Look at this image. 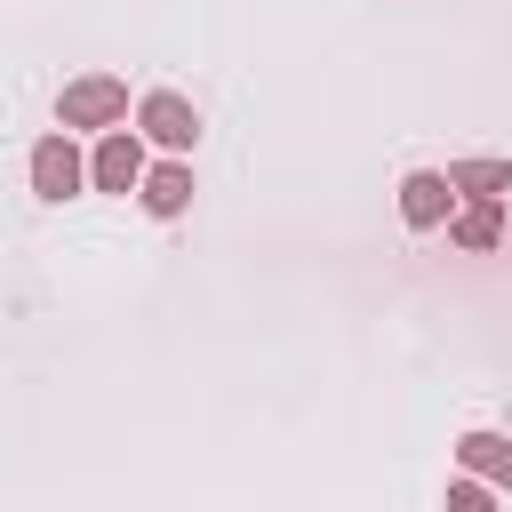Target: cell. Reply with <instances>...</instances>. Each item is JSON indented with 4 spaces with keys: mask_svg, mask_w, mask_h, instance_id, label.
I'll return each instance as SVG.
<instances>
[{
    "mask_svg": "<svg viewBox=\"0 0 512 512\" xmlns=\"http://www.w3.org/2000/svg\"><path fill=\"white\" fill-rule=\"evenodd\" d=\"M144 128H152L160 144H176V152H184V144L200 136V112H192L176 88H152V96H144Z\"/></svg>",
    "mask_w": 512,
    "mask_h": 512,
    "instance_id": "cell-3",
    "label": "cell"
},
{
    "mask_svg": "<svg viewBox=\"0 0 512 512\" xmlns=\"http://www.w3.org/2000/svg\"><path fill=\"white\" fill-rule=\"evenodd\" d=\"M80 176H88V168H80L72 136H40V144H32V192H40V200H72Z\"/></svg>",
    "mask_w": 512,
    "mask_h": 512,
    "instance_id": "cell-2",
    "label": "cell"
},
{
    "mask_svg": "<svg viewBox=\"0 0 512 512\" xmlns=\"http://www.w3.org/2000/svg\"><path fill=\"white\" fill-rule=\"evenodd\" d=\"M96 184H104V192L144 184V152H136V136H128V128H120V136H104V152H96Z\"/></svg>",
    "mask_w": 512,
    "mask_h": 512,
    "instance_id": "cell-4",
    "label": "cell"
},
{
    "mask_svg": "<svg viewBox=\"0 0 512 512\" xmlns=\"http://www.w3.org/2000/svg\"><path fill=\"white\" fill-rule=\"evenodd\" d=\"M448 184H464V192H480V200H496V192L512 184V168H504V160H456V168H448Z\"/></svg>",
    "mask_w": 512,
    "mask_h": 512,
    "instance_id": "cell-7",
    "label": "cell"
},
{
    "mask_svg": "<svg viewBox=\"0 0 512 512\" xmlns=\"http://www.w3.org/2000/svg\"><path fill=\"white\" fill-rule=\"evenodd\" d=\"M400 216L424 232V224H440L448 216V176H432V168H416L408 184H400Z\"/></svg>",
    "mask_w": 512,
    "mask_h": 512,
    "instance_id": "cell-5",
    "label": "cell"
},
{
    "mask_svg": "<svg viewBox=\"0 0 512 512\" xmlns=\"http://www.w3.org/2000/svg\"><path fill=\"white\" fill-rule=\"evenodd\" d=\"M184 200H192V176H184V168H176V160H168V168H152V176H144V208H152V216H176V208H184Z\"/></svg>",
    "mask_w": 512,
    "mask_h": 512,
    "instance_id": "cell-6",
    "label": "cell"
},
{
    "mask_svg": "<svg viewBox=\"0 0 512 512\" xmlns=\"http://www.w3.org/2000/svg\"><path fill=\"white\" fill-rule=\"evenodd\" d=\"M128 112V88L112 80V72H88V80H72L64 96H56V120L64 128H112Z\"/></svg>",
    "mask_w": 512,
    "mask_h": 512,
    "instance_id": "cell-1",
    "label": "cell"
},
{
    "mask_svg": "<svg viewBox=\"0 0 512 512\" xmlns=\"http://www.w3.org/2000/svg\"><path fill=\"white\" fill-rule=\"evenodd\" d=\"M464 464H480V472H512V448L488 440V432H472V440H464Z\"/></svg>",
    "mask_w": 512,
    "mask_h": 512,
    "instance_id": "cell-9",
    "label": "cell"
},
{
    "mask_svg": "<svg viewBox=\"0 0 512 512\" xmlns=\"http://www.w3.org/2000/svg\"><path fill=\"white\" fill-rule=\"evenodd\" d=\"M496 224H504V216H496V200H480V208H464V216H456V240H464V248H488V240H496Z\"/></svg>",
    "mask_w": 512,
    "mask_h": 512,
    "instance_id": "cell-8",
    "label": "cell"
}]
</instances>
